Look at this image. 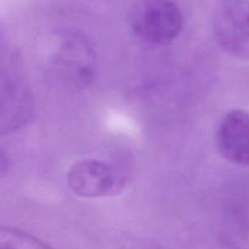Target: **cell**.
Masks as SVG:
<instances>
[{
	"instance_id": "1",
	"label": "cell",
	"mask_w": 249,
	"mask_h": 249,
	"mask_svg": "<svg viewBox=\"0 0 249 249\" xmlns=\"http://www.w3.org/2000/svg\"><path fill=\"white\" fill-rule=\"evenodd\" d=\"M34 102L12 49L0 43V136L11 135L31 123Z\"/></svg>"
},
{
	"instance_id": "2",
	"label": "cell",
	"mask_w": 249,
	"mask_h": 249,
	"mask_svg": "<svg viewBox=\"0 0 249 249\" xmlns=\"http://www.w3.org/2000/svg\"><path fill=\"white\" fill-rule=\"evenodd\" d=\"M134 34L151 45H168L181 34L184 15L174 0H139L130 14Z\"/></svg>"
},
{
	"instance_id": "3",
	"label": "cell",
	"mask_w": 249,
	"mask_h": 249,
	"mask_svg": "<svg viewBox=\"0 0 249 249\" xmlns=\"http://www.w3.org/2000/svg\"><path fill=\"white\" fill-rule=\"evenodd\" d=\"M68 189L80 198L95 199L119 194L125 185V177L119 168L95 158H84L66 173Z\"/></svg>"
},
{
	"instance_id": "4",
	"label": "cell",
	"mask_w": 249,
	"mask_h": 249,
	"mask_svg": "<svg viewBox=\"0 0 249 249\" xmlns=\"http://www.w3.org/2000/svg\"><path fill=\"white\" fill-rule=\"evenodd\" d=\"M55 65L63 80L75 88H85L94 80L96 56L83 34L65 32L60 36Z\"/></svg>"
},
{
	"instance_id": "5",
	"label": "cell",
	"mask_w": 249,
	"mask_h": 249,
	"mask_svg": "<svg viewBox=\"0 0 249 249\" xmlns=\"http://www.w3.org/2000/svg\"><path fill=\"white\" fill-rule=\"evenodd\" d=\"M213 33L225 53L249 61V1L231 0L221 5L213 18Z\"/></svg>"
},
{
	"instance_id": "6",
	"label": "cell",
	"mask_w": 249,
	"mask_h": 249,
	"mask_svg": "<svg viewBox=\"0 0 249 249\" xmlns=\"http://www.w3.org/2000/svg\"><path fill=\"white\" fill-rule=\"evenodd\" d=\"M216 147L221 157L236 165H249V113L232 109L221 118L216 130Z\"/></svg>"
},
{
	"instance_id": "7",
	"label": "cell",
	"mask_w": 249,
	"mask_h": 249,
	"mask_svg": "<svg viewBox=\"0 0 249 249\" xmlns=\"http://www.w3.org/2000/svg\"><path fill=\"white\" fill-rule=\"evenodd\" d=\"M0 249H53L31 233L0 225Z\"/></svg>"
},
{
	"instance_id": "8",
	"label": "cell",
	"mask_w": 249,
	"mask_h": 249,
	"mask_svg": "<svg viewBox=\"0 0 249 249\" xmlns=\"http://www.w3.org/2000/svg\"><path fill=\"white\" fill-rule=\"evenodd\" d=\"M9 164H10L9 156L6 155L5 151H2L1 148H0V175L7 172V169H9Z\"/></svg>"
},
{
	"instance_id": "9",
	"label": "cell",
	"mask_w": 249,
	"mask_h": 249,
	"mask_svg": "<svg viewBox=\"0 0 249 249\" xmlns=\"http://www.w3.org/2000/svg\"><path fill=\"white\" fill-rule=\"evenodd\" d=\"M134 249H160L158 247H156V246H139V247H135Z\"/></svg>"
},
{
	"instance_id": "10",
	"label": "cell",
	"mask_w": 249,
	"mask_h": 249,
	"mask_svg": "<svg viewBox=\"0 0 249 249\" xmlns=\"http://www.w3.org/2000/svg\"><path fill=\"white\" fill-rule=\"evenodd\" d=\"M224 249H240V248H224Z\"/></svg>"
}]
</instances>
